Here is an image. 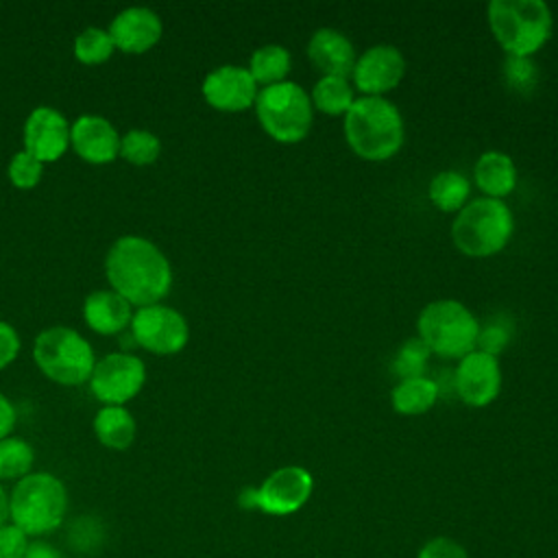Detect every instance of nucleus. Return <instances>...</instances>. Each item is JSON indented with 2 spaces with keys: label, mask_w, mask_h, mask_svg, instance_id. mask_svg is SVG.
I'll return each mask as SVG.
<instances>
[{
  "label": "nucleus",
  "mask_w": 558,
  "mask_h": 558,
  "mask_svg": "<svg viewBox=\"0 0 558 558\" xmlns=\"http://www.w3.org/2000/svg\"><path fill=\"white\" fill-rule=\"evenodd\" d=\"M111 290L135 307L161 303L172 288V266L163 251L142 235L118 238L105 257Z\"/></svg>",
  "instance_id": "1"
},
{
  "label": "nucleus",
  "mask_w": 558,
  "mask_h": 558,
  "mask_svg": "<svg viewBox=\"0 0 558 558\" xmlns=\"http://www.w3.org/2000/svg\"><path fill=\"white\" fill-rule=\"evenodd\" d=\"M405 126L401 111L384 96L355 98L344 113V137L351 150L366 161H386L399 153Z\"/></svg>",
  "instance_id": "2"
},
{
  "label": "nucleus",
  "mask_w": 558,
  "mask_h": 558,
  "mask_svg": "<svg viewBox=\"0 0 558 558\" xmlns=\"http://www.w3.org/2000/svg\"><path fill=\"white\" fill-rule=\"evenodd\" d=\"M68 514L65 484L46 471L17 480L9 493V521L28 536H46L61 527Z\"/></svg>",
  "instance_id": "3"
},
{
  "label": "nucleus",
  "mask_w": 558,
  "mask_h": 558,
  "mask_svg": "<svg viewBox=\"0 0 558 558\" xmlns=\"http://www.w3.org/2000/svg\"><path fill=\"white\" fill-rule=\"evenodd\" d=\"M551 11L543 0H490L488 26L508 57H532L551 35Z\"/></svg>",
  "instance_id": "4"
},
{
  "label": "nucleus",
  "mask_w": 558,
  "mask_h": 558,
  "mask_svg": "<svg viewBox=\"0 0 558 558\" xmlns=\"http://www.w3.org/2000/svg\"><path fill=\"white\" fill-rule=\"evenodd\" d=\"M514 231V218L499 198L480 196L466 203L451 225V240L469 257H490L499 253Z\"/></svg>",
  "instance_id": "5"
},
{
  "label": "nucleus",
  "mask_w": 558,
  "mask_h": 558,
  "mask_svg": "<svg viewBox=\"0 0 558 558\" xmlns=\"http://www.w3.org/2000/svg\"><path fill=\"white\" fill-rule=\"evenodd\" d=\"M416 329L432 353L447 360H462L475 351L480 323L460 301L438 299L421 310Z\"/></svg>",
  "instance_id": "6"
},
{
  "label": "nucleus",
  "mask_w": 558,
  "mask_h": 558,
  "mask_svg": "<svg viewBox=\"0 0 558 558\" xmlns=\"http://www.w3.org/2000/svg\"><path fill=\"white\" fill-rule=\"evenodd\" d=\"M33 360L48 379L61 386H81L89 381L96 366V355L87 338L63 325L39 331L33 344Z\"/></svg>",
  "instance_id": "7"
},
{
  "label": "nucleus",
  "mask_w": 558,
  "mask_h": 558,
  "mask_svg": "<svg viewBox=\"0 0 558 558\" xmlns=\"http://www.w3.org/2000/svg\"><path fill=\"white\" fill-rule=\"evenodd\" d=\"M253 107L262 129L281 144H296L312 129L314 107L310 94L294 81L262 87Z\"/></svg>",
  "instance_id": "8"
},
{
  "label": "nucleus",
  "mask_w": 558,
  "mask_h": 558,
  "mask_svg": "<svg viewBox=\"0 0 558 558\" xmlns=\"http://www.w3.org/2000/svg\"><path fill=\"white\" fill-rule=\"evenodd\" d=\"M314 490V477L307 469L288 464L272 471L259 486H246L238 504L244 510H262L266 514L283 517L296 512L310 499Z\"/></svg>",
  "instance_id": "9"
},
{
  "label": "nucleus",
  "mask_w": 558,
  "mask_h": 558,
  "mask_svg": "<svg viewBox=\"0 0 558 558\" xmlns=\"http://www.w3.org/2000/svg\"><path fill=\"white\" fill-rule=\"evenodd\" d=\"M131 338L142 349L157 355H174L190 340L185 316L163 303L137 307L131 318Z\"/></svg>",
  "instance_id": "10"
},
{
  "label": "nucleus",
  "mask_w": 558,
  "mask_h": 558,
  "mask_svg": "<svg viewBox=\"0 0 558 558\" xmlns=\"http://www.w3.org/2000/svg\"><path fill=\"white\" fill-rule=\"evenodd\" d=\"M144 381V362L129 351H113L96 360L87 384L92 395L102 401V405H124L142 390Z\"/></svg>",
  "instance_id": "11"
},
{
  "label": "nucleus",
  "mask_w": 558,
  "mask_h": 558,
  "mask_svg": "<svg viewBox=\"0 0 558 558\" xmlns=\"http://www.w3.org/2000/svg\"><path fill=\"white\" fill-rule=\"evenodd\" d=\"M403 74L405 59L401 50L390 44H377L355 59L351 81L364 96H384L401 83Z\"/></svg>",
  "instance_id": "12"
},
{
  "label": "nucleus",
  "mask_w": 558,
  "mask_h": 558,
  "mask_svg": "<svg viewBox=\"0 0 558 558\" xmlns=\"http://www.w3.org/2000/svg\"><path fill=\"white\" fill-rule=\"evenodd\" d=\"M201 92L209 107L225 113H238L255 105L259 87L253 81L248 68L227 63V65L214 68L203 78Z\"/></svg>",
  "instance_id": "13"
},
{
  "label": "nucleus",
  "mask_w": 558,
  "mask_h": 558,
  "mask_svg": "<svg viewBox=\"0 0 558 558\" xmlns=\"http://www.w3.org/2000/svg\"><path fill=\"white\" fill-rule=\"evenodd\" d=\"M453 386L458 397L471 408L493 403L501 390V368L495 355L471 351L453 371Z\"/></svg>",
  "instance_id": "14"
},
{
  "label": "nucleus",
  "mask_w": 558,
  "mask_h": 558,
  "mask_svg": "<svg viewBox=\"0 0 558 558\" xmlns=\"http://www.w3.org/2000/svg\"><path fill=\"white\" fill-rule=\"evenodd\" d=\"M70 148V122L68 118L48 107H35L24 122V150L41 163L57 161Z\"/></svg>",
  "instance_id": "15"
},
{
  "label": "nucleus",
  "mask_w": 558,
  "mask_h": 558,
  "mask_svg": "<svg viewBox=\"0 0 558 558\" xmlns=\"http://www.w3.org/2000/svg\"><path fill=\"white\" fill-rule=\"evenodd\" d=\"M70 146L87 163H111L120 157V133L107 118L83 113L70 124Z\"/></svg>",
  "instance_id": "16"
},
{
  "label": "nucleus",
  "mask_w": 558,
  "mask_h": 558,
  "mask_svg": "<svg viewBox=\"0 0 558 558\" xmlns=\"http://www.w3.org/2000/svg\"><path fill=\"white\" fill-rule=\"evenodd\" d=\"M113 46L129 54L150 50L163 33L161 17L148 7H126L109 24Z\"/></svg>",
  "instance_id": "17"
},
{
  "label": "nucleus",
  "mask_w": 558,
  "mask_h": 558,
  "mask_svg": "<svg viewBox=\"0 0 558 558\" xmlns=\"http://www.w3.org/2000/svg\"><path fill=\"white\" fill-rule=\"evenodd\" d=\"M307 57L323 76H342L349 78L355 65V48L351 39L338 28H318L307 41Z\"/></svg>",
  "instance_id": "18"
},
{
  "label": "nucleus",
  "mask_w": 558,
  "mask_h": 558,
  "mask_svg": "<svg viewBox=\"0 0 558 558\" xmlns=\"http://www.w3.org/2000/svg\"><path fill=\"white\" fill-rule=\"evenodd\" d=\"M83 318L92 331L116 336L131 325L133 305L111 288L94 290L83 301Z\"/></svg>",
  "instance_id": "19"
},
{
  "label": "nucleus",
  "mask_w": 558,
  "mask_h": 558,
  "mask_svg": "<svg viewBox=\"0 0 558 558\" xmlns=\"http://www.w3.org/2000/svg\"><path fill=\"white\" fill-rule=\"evenodd\" d=\"M473 181L488 198L504 201L517 185V166L501 150H486L473 166Z\"/></svg>",
  "instance_id": "20"
},
{
  "label": "nucleus",
  "mask_w": 558,
  "mask_h": 558,
  "mask_svg": "<svg viewBox=\"0 0 558 558\" xmlns=\"http://www.w3.org/2000/svg\"><path fill=\"white\" fill-rule=\"evenodd\" d=\"M94 434L100 445L124 451L135 440L137 423L124 405H102L94 416Z\"/></svg>",
  "instance_id": "21"
},
{
  "label": "nucleus",
  "mask_w": 558,
  "mask_h": 558,
  "mask_svg": "<svg viewBox=\"0 0 558 558\" xmlns=\"http://www.w3.org/2000/svg\"><path fill=\"white\" fill-rule=\"evenodd\" d=\"M438 399V386L429 377L399 379L390 392V403L399 414L416 416L434 408Z\"/></svg>",
  "instance_id": "22"
},
{
  "label": "nucleus",
  "mask_w": 558,
  "mask_h": 558,
  "mask_svg": "<svg viewBox=\"0 0 558 558\" xmlns=\"http://www.w3.org/2000/svg\"><path fill=\"white\" fill-rule=\"evenodd\" d=\"M290 65H292V57H290L288 48H283L279 44H266V46H259L257 50H253L251 61H248V72L257 85L268 87V85L286 81Z\"/></svg>",
  "instance_id": "23"
},
{
  "label": "nucleus",
  "mask_w": 558,
  "mask_h": 558,
  "mask_svg": "<svg viewBox=\"0 0 558 558\" xmlns=\"http://www.w3.org/2000/svg\"><path fill=\"white\" fill-rule=\"evenodd\" d=\"M312 107L327 116H344L355 102V92L349 78L342 76H320L310 94Z\"/></svg>",
  "instance_id": "24"
},
{
  "label": "nucleus",
  "mask_w": 558,
  "mask_h": 558,
  "mask_svg": "<svg viewBox=\"0 0 558 558\" xmlns=\"http://www.w3.org/2000/svg\"><path fill=\"white\" fill-rule=\"evenodd\" d=\"M471 194V183L464 174L458 170H442L434 174L427 187L429 201L440 209V211H460Z\"/></svg>",
  "instance_id": "25"
},
{
  "label": "nucleus",
  "mask_w": 558,
  "mask_h": 558,
  "mask_svg": "<svg viewBox=\"0 0 558 558\" xmlns=\"http://www.w3.org/2000/svg\"><path fill=\"white\" fill-rule=\"evenodd\" d=\"M35 449L17 436L0 440V480H22L33 473Z\"/></svg>",
  "instance_id": "26"
},
{
  "label": "nucleus",
  "mask_w": 558,
  "mask_h": 558,
  "mask_svg": "<svg viewBox=\"0 0 558 558\" xmlns=\"http://www.w3.org/2000/svg\"><path fill=\"white\" fill-rule=\"evenodd\" d=\"M116 46L107 28L87 26L74 37V57L85 65L105 63L113 54Z\"/></svg>",
  "instance_id": "27"
},
{
  "label": "nucleus",
  "mask_w": 558,
  "mask_h": 558,
  "mask_svg": "<svg viewBox=\"0 0 558 558\" xmlns=\"http://www.w3.org/2000/svg\"><path fill=\"white\" fill-rule=\"evenodd\" d=\"M159 153H161V142L148 129H131L120 137V157L133 166L155 163Z\"/></svg>",
  "instance_id": "28"
},
{
  "label": "nucleus",
  "mask_w": 558,
  "mask_h": 558,
  "mask_svg": "<svg viewBox=\"0 0 558 558\" xmlns=\"http://www.w3.org/2000/svg\"><path fill=\"white\" fill-rule=\"evenodd\" d=\"M429 355H432V351L427 349V344L418 336L410 338L397 349V353L392 357V373L399 379L425 377Z\"/></svg>",
  "instance_id": "29"
},
{
  "label": "nucleus",
  "mask_w": 558,
  "mask_h": 558,
  "mask_svg": "<svg viewBox=\"0 0 558 558\" xmlns=\"http://www.w3.org/2000/svg\"><path fill=\"white\" fill-rule=\"evenodd\" d=\"M7 174H9V181L20 187V190H31L35 187L41 177H44V163L39 159H35L31 153H26L24 148L17 150L9 166H7Z\"/></svg>",
  "instance_id": "30"
},
{
  "label": "nucleus",
  "mask_w": 558,
  "mask_h": 558,
  "mask_svg": "<svg viewBox=\"0 0 558 558\" xmlns=\"http://www.w3.org/2000/svg\"><path fill=\"white\" fill-rule=\"evenodd\" d=\"M506 81L514 89H530L536 85V65L532 57H508Z\"/></svg>",
  "instance_id": "31"
},
{
  "label": "nucleus",
  "mask_w": 558,
  "mask_h": 558,
  "mask_svg": "<svg viewBox=\"0 0 558 558\" xmlns=\"http://www.w3.org/2000/svg\"><path fill=\"white\" fill-rule=\"evenodd\" d=\"M31 536L11 521L0 527V558H24Z\"/></svg>",
  "instance_id": "32"
},
{
  "label": "nucleus",
  "mask_w": 558,
  "mask_h": 558,
  "mask_svg": "<svg viewBox=\"0 0 558 558\" xmlns=\"http://www.w3.org/2000/svg\"><path fill=\"white\" fill-rule=\"evenodd\" d=\"M510 342V331L508 327H504L501 323H490L486 327H480V333H477V344L475 349L482 351V353H488V355H499L506 344Z\"/></svg>",
  "instance_id": "33"
},
{
  "label": "nucleus",
  "mask_w": 558,
  "mask_h": 558,
  "mask_svg": "<svg viewBox=\"0 0 558 558\" xmlns=\"http://www.w3.org/2000/svg\"><path fill=\"white\" fill-rule=\"evenodd\" d=\"M416 558H469L466 549L447 536H436L427 541Z\"/></svg>",
  "instance_id": "34"
},
{
  "label": "nucleus",
  "mask_w": 558,
  "mask_h": 558,
  "mask_svg": "<svg viewBox=\"0 0 558 558\" xmlns=\"http://www.w3.org/2000/svg\"><path fill=\"white\" fill-rule=\"evenodd\" d=\"M20 336H17V329L7 323V320H0V371L7 368L20 353Z\"/></svg>",
  "instance_id": "35"
},
{
  "label": "nucleus",
  "mask_w": 558,
  "mask_h": 558,
  "mask_svg": "<svg viewBox=\"0 0 558 558\" xmlns=\"http://www.w3.org/2000/svg\"><path fill=\"white\" fill-rule=\"evenodd\" d=\"M15 423H17L15 405L9 401V397L4 392H0V440L11 436Z\"/></svg>",
  "instance_id": "36"
},
{
  "label": "nucleus",
  "mask_w": 558,
  "mask_h": 558,
  "mask_svg": "<svg viewBox=\"0 0 558 558\" xmlns=\"http://www.w3.org/2000/svg\"><path fill=\"white\" fill-rule=\"evenodd\" d=\"M24 558H65V556L46 541H31Z\"/></svg>",
  "instance_id": "37"
},
{
  "label": "nucleus",
  "mask_w": 558,
  "mask_h": 558,
  "mask_svg": "<svg viewBox=\"0 0 558 558\" xmlns=\"http://www.w3.org/2000/svg\"><path fill=\"white\" fill-rule=\"evenodd\" d=\"M4 523H9V495H7V490L0 484V527Z\"/></svg>",
  "instance_id": "38"
}]
</instances>
